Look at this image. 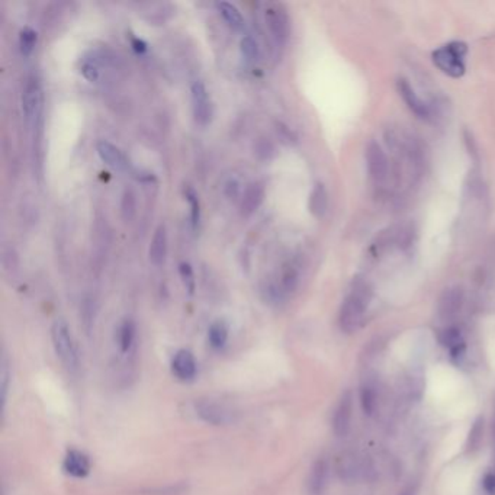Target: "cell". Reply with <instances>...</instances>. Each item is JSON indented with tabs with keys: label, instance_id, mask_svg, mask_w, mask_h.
<instances>
[{
	"label": "cell",
	"instance_id": "cell-1",
	"mask_svg": "<svg viewBox=\"0 0 495 495\" xmlns=\"http://www.w3.org/2000/svg\"><path fill=\"white\" fill-rule=\"evenodd\" d=\"M371 301V285L363 279H356L338 312V324L345 333H354L360 328Z\"/></svg>",
	"mask_w": 495,
	"mask_h": 495
},
{
	"label": "cell",
	"instance_id": "cell-2",
	"mask_svg": "<svg viewBox=\"0 0 495 495\" xmlns=\"http://www.w3.org/2000/svg\"><path fill=\"white\" fill-rule=\"evenodd\" d=\"M51 340H53L54 350L64 366L71 372L77 371V368H79V353H77L73 335L64 320L54 321L53 327H51Z\"/></svg>",
	"mask_w": 495,
	"mask_h": 495
},
{
	"label": "cell",
	"instance_id": "cell-3",
	"mask_svg": "<svg viewBox=\"0 0 495 495\" xmlns=\"http://www.w3.org/2000/svg\"><path fill=\"white\" fill-rule=\"evenodd\" d=\"M466 54V45L462 42H452L441 47L433 53L434 64L452 77H460L465 73L463 57Z\"/></svg>",
	"mask_w": 495,
	"mask_h": 495
},
{
	"label": "cell",
	"instance_id": "cell-4",
	"mask_svg": "<svg viewBox=\"0 0 495 495\" xmlns=\"http://www.w3.org/2000/svg\"><path fill=\"white\" fill-rule=\"evenodd\" d=\"M195 411L199 419L213 426H228L237 419V412L229 405L215 400H199L195 402Z\"/></svg>",
	"mask_w": 495,
	"mask_h": 495
},
{
	"label": "cell",
	"instance_id": "cell-5",
	"mask_svg": "<svg viewBox=\"0 0 495 495\" xmlns=\"http://www.w3.org/2000/svg\"><path fill=\"white\" fill-rule=\"evenodd\" d=\"M42 103H44V95L41 85L37 77H30L27 85H25L23 95H22V111L27 125L35 124L41 118L42 112Z\"/></svg>",
	"mask_w": 495,
	"mask_h": 495
},
{
	"label": "cell",
	"instance_id": "cell-6",
	"mask_svg": "<svg viewBox=\"0 0 495 495\" xmlns=\"http://www.w3.org/2000/svg\"><path fill=\"white\" fill-rule=\"evenodd\" d=\"M364 157H366V166L371 180L376 185H382L389 176V162L385 151L378 143L372 141L366 147Z\"/></svg>",
	"mask_w": 495,
	"mask_h": 495
},
{
	"label": "cell",
	"instance_id": "cell-7",
	"mask_svg": "<svg viewBox=\"0 0 495 495\" xmlns=\"http://www.w3.org/2000/svg\"><path fill=\"white\" fill-rule=\"evenodd\" d=\"M353 417V395L350 390H345L338 400L333 415V431L337 437H345L352 426Z\"/></svg>",
	"mask_w": 495,
	"mask_h": 495
},
{
	"label": "cell",
	"instance_id": "cell-8",
	"mask_svg": "<svg viewBox=\"0 0 495 495\" xmlns=\"http://www.w3.org/2000/svg\"><path fill=\"white\" fill-rule=\"evenodd\" d=\"M266 22L276 44L283 45L290 37V18L285 8L280 5H272L268 8Z\"/></svg>",
	"mask_w": 495,
	"mask_h": 495
},
{
	"label": "cell",
	"instance_id": "cell-9",
	"mask_svg": "<svg viewBox=\"0 0 495 495\" xmlns=\"http://www.w3.org/2000/svg\"><path fill=\"white\" fill-rule=\"evenodd\" d=\"M463 301H465V294L460 286H452V288L445 290L439 298V304H437V314L441 320H452L455 318L462 306H463Z\"/></svg>",
	"mask_w": 495,
	"mask_h": 495
},
{
	"label": "cell",
	"instance_id": "cell-10",
	"mask_svg": "<svg viewBox=\"0 0 495 495\" xmlns=\"http://www.w3.org/2000/svg\"><path fill=\"white\" fill-rule=\"evenodd\" d=\"M193 117L199 125H206L213 117V105L203 82H195L191 88Z\"/></svg>",
	"mask_w": 495,
	"mask_h": 495
},
{
	"label": "cell",
	"instance_id": "cell-11",
	"mask_svg": "<svg viewBox=\"0 0 495 495\" xmlns=\"http://www.w3.org/2000/svg\"><path fill=\"white\" fill-rule=\"evenodd\" d=\"M397 89H398L400 96L404 99L405 105L410 108L411 112H414L417 117L422 118V119L431 118L430 107L419 97V95L414 92V89L411 88V85L405 79H400L397 82Z\"/></svg>",
	"mask_w": 495,
	"mask_h": 495
},
{
	"label": "cell",
	"instance_id": "cell-12",
	"mask_svg": "<svg viewBox=\"0 0 495 495\" xmlns=\"http://www.w3.org/2000/svg\"><path fill=\"white\" fill-rule=\"evenodd\" d=\"M196 360L192 352L179 350L172 360V372L180 381H191L196 376Z\"/></svg>",
	"mask_w": 495,
	"mask_h": 495
},
{
	"label": "cell",
	"instance_id": "cell-13",
	"mask_svg": "<svg viewBox=\"0 0 495 495\" xmlns=\"http://www.w3.org/2000/svg\"><path fill=\"white\" fill-rule=\"evenodd\" d=\"M167 257V229L165 224H160L154 231L153 240L150 243L148 258L154 266H162Z\"/></svg>",
	"mask_w": 495,
	"mask_h": 495
},
{
	"label": "cell",
	"instance_id": "cell-14",
	"mask_svg": "<svg viewBox=\"0 0 495 495\" xmlns=\"http://www.w3.org/2000/svg\"><path fill=\"white\" fill-rule=\"evenodd\" d=\"M328 478V465L324 459H317L311 466L306 479V488L309 495H321L326 489Z\"/></svg>",
	"mask_w": 495,
	"mask_h": 495
},
{
	"label": "cell",
	"instance_id": "cell-15",
	"mask_svg": "<svg viewBox=\"0 0 495 495\" xmlns=\"http://www.w3.org/2000/svg\"><path fill=\"white\" fill-rule=\"evenodd\" d=\"M63 469L74 478H85L90 472V460L79 451H68L63 462Z\"/></svg>",
	"mask_w": 495,
	"mask_h": 495
},
{
	"label": "cell",
	"instance_id": "cell-16",
	"mask_svg": "<svg viewBox=\"0 0 495 495\" xmlns=\"http://www.w3.org/2000/svg\"><path fill=\"white\" fill-rule=\"evenodd\" d=\"M265 199V188L262 184H258V181H253L250 184L243 196H241V214L244 217H250L251 214H254L260 205H262Z\"/></svg>",
	"mask_w": 495,
	"mask_h": 495
},
{
	"label": "cell",
	"instance_id": "cell-17",
	"mask_svg": "<svg viewBox=\"0 0 495 495\" xmlns=\"http://www.w3.org/2000/svg\"><path fill=\"white\" fill-rule=\"evenodd\" d=\"M99 157L102 159V162H105L108 166L117 169V170H124L128 166V162L125 159L124 153L114 145L112 143L108 141H99L96 145Z\"/></svg>",
	"mask_w": 495,
	"mask_h": 495
},
{
	"label": "cell",
	"instance_id": "cell-18",
	"mask_svg": "<svg viewBox=\"0 0 495 495\" xmlns=\"http://www.w3.org/2000/svg\"><path fill=\"white\" fill-rule=\"evenodd\" d=\"M335 467H337V474L340 477V479L346 484H353L360 472V467L357 463V459L353 453L350 452H345L340 453L335 460Z\"/></svg>",
	"mask_w": 495,
	"mask_h": 495
},
{
	"label": "cell",
	"instance_id": "cell-19",
	"mask_svg": "<svg viewBox=\"0 0 495 495\" xmlns=\"http://www.w3.org/2000/svg\"><path fill=\"white\" fill-rule=\"evenodd\" d=\"M308 208H309V213L317 218H323L326 215L328 208V193L323 184H317L314 188H312Z\"/></svg>",
	"mask_w": 495,
	"mask_h": 495
},
{
	"label": "cell",
	"instance_id": "cell-20",
	"mask_svg": "<svg viewBox=\"0 0 495 495\" xmlns=\"http://www.w3.org/2000/svg\"><path fill=\"white\" fill-rule=\"evenodd\" d=\"M136 343V323L133 320H125L118 333V346L122 354L131 353Z\"/></svg>",
	"mask_w": 495,
	"mask_h": 495
},
{
	"label": "cell",
	"instance_id": "cell-21",
	"mask_svg": "<svg viewBox=\"0 0 495 495\" xmlns=\"http://www.w3.org/2000/svg\"><path fill=\"white\" fill-rule=\"evenodd\" d=\"M440 342L443 346L451 350L453 357L462 356L465 353V342H463V337L458 328L452 327V328H448V330L443 331L440 335Z\"/></svg>",
	"mask_w": 495,
	"mask_h": 495
},
{
	"label": "cell",
	"instance_id": "cell-22",
	"mask_svg": "<svg viewBox=\"0 0 495 495\" xmlns=\"http://www.w3.org/2000/svg\"><path fill=\"white\" fill-rule=\"evenodd\" d=\"M217 8L231 28L241 30L244 27V18L237 6H234L228 2H220L217 4Z\"/></svg>",
	"mask_w": 495,
	"mask_h": 495
},
{
	"label": "cell",
	"instance_id": "cell-23",
	"mask_svg": "<svg viewBox=\"0 0 495 495\" xmlns=\"http://www.w3.org/2000/svg\"><path fill=\"white\" fill-rule=\"evenodd\" d=\"M208 340L214 349H221L225 346L228 340V326L225 321L218 320L211 324L210 330H208Z\"/></svg>",
	"mask_w": 495,
	"mask_h": 495
},
{
	"label": "cell",
	"instance_id": "cell-24",
	"mask_svg": "<svg viewBox=\"0 0 495 495\" xmlns=\"http://www.w3.org/2000/svg\"><path fill=\"white\" fill-rule=\"evenodd\" d=\"M299 283V269L297 265L290 263L283 269L280 279V290L283 294H292Z\"/></svg>",
	"mask_w": 495,
	"mask_h": 495
},
{
	"label": "cell",
	"instance_id": "cell-25",
	"mask_svg": "<svg viewBox=\"0 0 495 495\" xmlns=\"http://www.w3.org/2000/svg\"><path fill=\"white\" fill-rule=\"evenodd\" d=\"M137 214V196L133 189H125L121 199V215L124 221L131 222Z\"/></svg>",
	"mask_w": 495,
	"mask_h": 495
},
{
	"label": "cell",
	"instance_id": "cell-26",
	"mask_svg": "<svg viewBox=\"0 0 495 495\" xmlns=\"http://www.w3.org/2000/svg\"><path fill=\"white\" fill-rule=\"evenodd\" d=\"M360 402H362V408L363 412L366 415H372L376 410V404H378V397L375 393V388L369 383L363 385L360 389Z\"/></svg>",
	"mask_w": 495,
	"mask_h": 495
},
{
	"label": "cell",
	"instance_id": "cell-27",
	"mask_svg": "<svg viewBox=\"0 0 495 495\" xmlns=\"http://www.w3.org/2000/svg\"><path fill=\"white\" fill-rule=\"evenodd\" d=\"M184 193H185V198H186V201L189 202V206H191V222H192V227H193V229H196L198 225H199V221H201V203H199L198 193L195 192V189L192 186H185Z\"/></svg>",
	"mask_w": 495,
	"mask_h": 495
},
{
	"label": "cell",
	"instance_id": "cell-28",
	"mask_svg": "<svg viewBox=\"0 0 495 495\" xmlns=\"http://www.w3.org/2000/svg\"><path fill=\"white\" fill-rule=\"evenodd\" d=\"M35 44H37V32L31 28V27H25L22 31H20V35H19V47H20V53L25 56V57H28L34 48H35Z\"/></svg>",
	"mask_w": 495,
	"mask_h": 495
},
{
	"label": "cell",
	"instance_id": "cell-29",
	"mask_svg": "<svg viewBox=\"0 0 495 495\" xmlns=\"http://www.w3.org/2000/svg\"><path fill=\"white\" fill-rule=\"evenodd\" d=\"M484 437V417H479V419L475 420L472 429L469 430V436H467V449L469 451H477L481 445Z\"/></svg>",
	"mask_w": 495,
	"mask_h": 495
},
{
	"label": "cell",
	"instance_id": "cell-30",
	"mask_svg": "<svg viewBox=\"0 0 495 495\" xmlns=\"http://www.w3.org/2000/svg\"><path fill=\"white\" fill-rule=\"evenodd\" d=\"M254 153L260 160H270L275 155V145L268 138H258L254 144Z\"/></svg>",
	"mask_w": 495,
	"mask_h": 495
},
{
	"label": "cell",
	"instance_id": "cell-31",
	"mask_svg": "<svg viewBox=\"0 0 495 495\" xmlns=\"http://www.w3.org/2000/svg\"><path fill=\"white\" fill-rule=\"evenodd\" d=\"M179 273H180L181 280H184V285H185L188 294L193 295V292H195V275H193L192 266L186 262H181L179 265Z\"/></svg>",
	"mask_w": 495,
	"mask_h": 495
},
{
	"label": "cell",
	"instance_id": "cell-32",
	"mask_svg": "<svg viewBox=\"0 0 495 495\" xmlns=\"http://www.w3.org/2000/svg\"><path fill=\"white\" fill-rule=\"evenodd\" d=\"M240 49H241V54L243 57H246L247 61H256L258 59V47H257V42L254 41V38L251 37H244L240 42Z\"/></svg>",
	"mask_w": 495,
	"mask_h": 495
},
{
	"label": "cell",
	"instance_id": "cell-33",
	"mask_svg": "<svg viewBox=\"0 0 495 495\" xmlns=\"http://www.w3.org/2000/svg\"><path fill=\"white\" fill-rule=\"evenodd\" d=\"M0 382H2V405L4 410L6 407V400H8V389H9V363L8 359L4 356L2 359V371H0Z\"/></svg>",
	"mask_w": 495,
	"mask_h": 495
},
{
	"label": "cell",
	"instance_id": "cell-34",
	"mask_svg": "<svg viewBox=\"0 0 495 495\" xmlns=\"http://www.w3.org/2000/svg\"><path fill=\"white\" fill-rule=\"evenodd\" d=\"M82 74L89 82H96L99 79V70L93 63H85L82 66Z\"/></svg>",
	"mask_w": 495,
	"mask_h": 495
},
{
	"label": "cell",
	"instance_id": "cell-35",
	"mask_svg": "<svg viewBox=\"0 0 495 495\" xmlns=\"http://www.w3.org/2000/svg\"><path fill=\"white\" fill-rule=\"evenodd\" d=\"M482 485H484V489L491 494V495H495V474H488L485 475L484 481H482Z\"/></svg>",
	"mask_w": 495,
	"mask_h": 495
},
{
	"label": "cell",
	"instance_id": "cell-36",
	"mask_svg": "<svg viewBox=\"0 0 495 495\" xmlns=\"http://www.w3.org/2000/svg\"><path fill=\"white\" fill-rule=\"evenodd\" d=\"M227 195L229 198H237L239 196V192H240V188H239V184L236 180H229L228 184H227Z\"/></svg>",
	"mask_w": 495,
	"mask_h": 495
},
{
	"label": "cell",
	"instance_id": "cell-37",
	"mask_svg": "<svg viewBox=\"0 0 495 495\" xmlns=\"http://www.w3.org/2000/svg\"><path fill=\"white\" fill-rule=\"evenodd\" d=\"M133 48H134L136 53L144 54L145 51H147V44L143 40H140V38H133Z\"/></svg>",
	"mask_w": 495,
	"mask_h": 495
},
{
	"label": "cell",
	"instance_id": "cell-38",
	"mask_svg": "<svg viewBox=\"0 0 495 495\" xmlns=\"http://www.w3.org/2000/svg\"><path fill=\"white\" fill-rule=\"evenodd\" d=\"M400 495H417V487L415 485H410L407 488H404Z\"/></svg>",
	"mask_w": 495,
	"mask_h": 495
},
{
	"label": "cell",
	"instance_id": "cell-39",
	"mask_svg": "<svg viewBox=\"0 0 495 495\" xmlns=\"http://www.w3.org/2000/svg\"><path fill=\"white\" fill-rule=\"evenodd\" d=\"M491 247H492V251H491V256H492V258H494V260H495V240H494V243H492V246H491Z\"/></svg>",
	"mask_w": 495,
	"mask_h": 495
}]
</instances>
